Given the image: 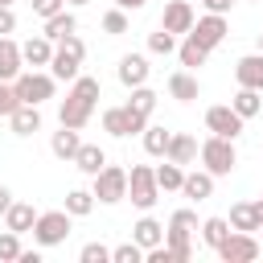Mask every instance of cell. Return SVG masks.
<instances>
[{"mask_svg":"<svg viewBox=\"0 0 263 263\" xmlns=\"http://www.w3.org/2000/svg\"><path fill=\"white\" fill-rule=\"evenodd\" d=\"M201 164H205V173H214V177H226V173L238 164L234 140H226V136H210V140L201 144Z\"/></svg>","mask_w":263,"mask_h":263,"instance_id":"obj_2","label":"cell"},{"mask_svg":"<svg viewBox=\"0 0 263 263\" xmlns=\"http://www.w3.org/2000/svg\"><path fill=\"white\" fill-rule=\"evenodd\" d=\"M140 136H144V152H148V156H164V148H168V136H173V132H168V127H152V123H148Z\"/></svg>","mask_w":263,"mask_h":263,"instance_id":"obj_30","label":"cell"},{"mask_svg":"<svg viewBox=\"0 0 263 263\" xmlns=\"http://www.w3.org/2000/svg\"><path fill=\"white\" fill-rule=\"evenodd\" d=\"M242 115L234 111V107H210L205 111V127L214 132V136H226V140H238L242 136Z\"/></svg>","mask_w":263,"mask_h":263,"instance_id":"obj_10","label":"cell"},{"mask_svg":"<svg viewBox=\"0 0 263 263\" xmlns=\"http://www.w3.org/2000/svg\"><path fill=\"white\" fill-rule=\"evenodd\" d=\"M25 70V58H21V45L12 37H0V82H12L16 74Z\"/></svg>","mask_w":263,"mask_h":263,"instance_id":"obj_15","label":"cell"},{"mask_svg":"<svg viewBox=\"0 0 263 263\" xmlns=\"http://www.w3.org/2000/svg\"><path fill=\"white\" fill-rule=\"evenodd\" d=\"M21 58H25V66H49V58H53V41L41 33V37H29L25 45H21Z\"/></svg>","mask_w":263,"mask_h":263,"instance_id":"obj_16","label":"cell"},{"mask_svg":"<svg viewBox=\"0 0 263 263\" xmlns=\"http://www.w3.org/2000/svg\"><path fill=\"white\" fill-rule=\"evenodd\" d=\"M127 197H132V205H140V210H152V205H156L160 185H156V173H152L148 164H136V168L127 173Z\"/></svg>","mask_w":263,"mask_h":263,"instance_id":"obj_6","label":"cell"},{"mask_svg":"<svg viewBox=\"0 0 263 263\" xmlns=\"http://www.w3.org/2000/svg\"><path fill=\"white\" fill-rule=\"evenodd\" d=\"M33 222H37V210H33L29 201H12V205L4 210V226H8V230H16V234L33 230Z\"/></svg>","mask_w":263,"mask_h":263,"instance_id":"obj_20","label":"cell"},{"mask_svg":"<svg viewBox=\"0 0 263 263\" xmlns=\"http://www.w3.org/2000/svg\"><path fill=\"white\" fill-rule=\"evenodd\" d=\"M148 74H152V66H148L144 53H123V58H119V82H123V86H144Z\"/></svg>","mask_w":263,"mask_h":263,"instance_id":"obj_12","label":"cell"},{"mask_svg":"<svg viewBox=\"0 0 263 263\" xmlns=\"http://www.w3.org/2000/svg\"><path fill=\"white\" fill-rule=\"evenodd\" d=\"M201 4H205V8H210V12H222V16H226V12H230V4H234V0H201Z\"/></svg>","mask_w":263,"mask_h":263,"instance_id":"obj_43","label":"cell"},{"mask_svg":"<svg viewBox=\"0 0 263 263\" xmlns=\"http://www.w3.org/2000/svg\"><path fill=\"white\" fill-rule=\"evenodd\" d=\"M156 173V185L164 189V193H173V189H181V181H185V168L181 164H173V160H164L160 168H152Z\"/></svg>","mask_w":263,"mask_h":263,"instance_id":"obj_31","label":"cell"},{"mask_svg":"<svg viewBox=\"0 0 263 263\" xmlns=\"http://www.w3.org/2000/svg\"><path fill=\"white\" fill-rule=\"evenodd\" d=\"M164 247L173 251V263H185L193 255V242H189V230H164Z\"/></svg>","mask_w":263,"mask_h":263,"instance_id":"obj_28","label":"cell"},{"mask_svg":"<svg viewBox=\"0 0 263 263\" xmlns=\"http://www.w3.org/2000/svg\"><path fill=\"white\" fill-rule=\"evenodd\" d=\"M70 33H78V21H74V12H53V16H45V37L49 41H62V37H70Z\"/></svg>","mask_w":263,"mask_h":263,"instance_id":"obj_23","label":"cell"},{"mask_svg":"<svg viewBox=\"0 0 263 263\" xmlns=\"http://www.w3.org/2000/svg\"><path fill=\"white\" fill-rule=\"evenodd\" d=\"M181 193L185 197H193V201H205L210 193H214V173H185V181H181Z\"/></svg>","mask_w":263,"mask_h":263,"instance_id":"obj_21","label":"cell"},{"mask_svg":"<svg viewBox=\"0 0 263 263\" xmlns=\"http://www.w3.org/2000/svg\"><path fill=\"white\" fill-rule=\"evenodd\" d=\"M193 21H197V16H193V4H189V0H168V4H164V16H160V29H168V33L177 37V33H189Z\"/></svg>","mask_w":263,"mask_h":263,"instance_id":"obj_11","label":"cell"},{"mask_svg":"<svg viewBox=\"0 0 263 263\" xmlns=\"http://www.w3.org/2000/svg\"><path fill=\"white\" fill-rule=\"evenodd\" d=\"M70 4H86V0H70Z\"/></svg>","mask_w":263,"mask_h":263,"instance_id":"obj_49","label":"cell"},{"mask_svg":"<svg viewBox=\"0 0 263 263\" xmlns=\"http://www.w3.org/2000/svg\"><path fill=\"white\" fill-rule=\"evenodd\" d=\"M49 148H53V156H58V160H74V152L82 148V140H78V127H62V132H53Z\"/></svg>","mask_w":263,"mask_h":263,"instance_id":"obj_22","label":"cell"},{"mask_svg":"<svg viewBox=\"0 0 263 263\" xmlns=\"http://www.w3.org/2000/svg\"><path fill=\"white\" fill-rule=\"evenodd\" d=\"M177 53H181V66H189V70L205 66V58H210V49H205V45H197L189 33H185V41H181V49H177Z\"/></svg>","mask_w":263,"mask_h":263,"instance_id":"obj_29","label":"cell"},{"mask_svg":"<svg viewBox=\"0 0 263 263\" xmlns=\"http://www.w3.org/2000/svg\"><path fill=\"white\" fill-rule=\"evenodd\" d=\"M8 205H12V189H8V185H0V214H4Z\"/></svg>","mask_w":263,"mask_h":263,"instance_id":"obj_45","label":"cell"},{"mask_svg":"<svg viewBox=\"0 0 263 263\" xmlns=\"http://www.w3.org/2000/svg\"><path fill=\"white\" fill-rule=\"evenodd\" d=\"M21 251H25V247H21V234H16V230H4V234H0V259H4V263H8V259H21Z\"/></svg>","mask_w":263,"mask_h":263,"instance_id":"obj_36","label":"cell"},{"mask_svg":"<svg viewBox=\"0 0 263 263\" xmlns=\"http://www.w3.org/2000/svg\"><path fill=\"white\" fill-rule=\"evenodd\" d=\"M90 210H95V193L90 189H70L66 193V214L70 218H86Z\"/></svg>","mask_w":263,"mask_h":263,"instance_id":"obj_27","label":"cell"},{"mask_svg":"<svg viewBox=\"0 0 263 263\" xmlns=\"http://www.w3.org/2000/svg\"><path fill=\"white\" fill-rule=\"evenodd\" d=\"M148 0H115V8H123V12H136V8H144Z\"/></svg>","mask_w":263,"mask_h":263,"instance_id":"obj_44","label":"cell"},{"mask_svg":"<svg viewBox=\"0 0 263 263\" xmlns=\"http://www.w3.org/2000/svg\"><path fill=\"white\" fill-rule=\"evenodd\" d=\"M193 156H197V140L193 136H185V132H173L168 136V148H164V160H173V164H193Z\"/></svg>","mask_w":263,"mask_h":263,"instance_id":"obj_14","label":"cell"},{"mask_svg":"<svg viewBox=\"0 0 263 263\" xmlns=\"http://www.w3.org/2000/svg\"><path fill=\"white\" fill-rule=\"evenodd\" d=\"M12 86H16V99H21V103H33V107H41L45 99H53V74L21 70V74L12 78Z\"/></svg>","mask_w":263,"mask_h":263,"instance_id":"obj_5","label":"cell"},{"mask_svg":"<svg viewBox=\"0 0 263 263\" xmlns=\"http://www.w3.org/2000/svg\"><path fill=\"white\" fill-rule=\"evenodd\" d=\"M234 78L238 86H251V90H263V53H247L234 62Z\"/></svg>","mask_w":263,"mask_h":263,"instance_id":"obj_13","label":"cell"},{"mask_svg":"<svg viewBox=\"0 0 263 263\" xmlns=\"http://www.w3.org/2000/svg\"><path fill=\"white\" fill-rule=\"evenodd\" d=\"M95 103H99V78H74V86H70V95L62 99V107H58V119H62V127H86L90 123V115H95Z\"/></svg>","mask_w":263,"mask_h":263,"instance_id":"obj_1","label":"cell"},{"mask_svg":"<svg viewBox=\"0 0 263 263\" xmlns=\"http://www.w3.org/2000/svg\"><path fill=\"white\" fill-rule=\"evenodd\" d=\"M226 33H230V25H226V16H222V12H210V16L193 21V29H189V37H193L197 45H205V49L222 45V41H226Z\"/></svg>","mask_w":263,"mask_h":263,"instance_id":"obj_9","label":"cell"},{"mask_svg":"<svg viewBox=\"0 0 263 263\" xmlns=\"http://www.w3.org/2000/svg\"><path fill=\"white\" fill-rule=\"evenodd\" d=\"M255 210H259V218H263V197H259V201H255Z\"/></svg>","mask_w":263,"mask_h":263,"instance_id":"obj_47","label":"cell"},{"mask_svg":"<svg viewBox=\"0 0 263 263\" xmlns=\"http://www.w3.org/2000/svg\"><path fill=\"white\" fill-rule=\"evenodd\" d=\"M263 90H251V86H238V95L230 99V107L242 115V119H251V115H259L263 111V99H259Z\"/></svg>","mask_w":263,"mask_h":263,"instance_id":"obj_26","label":"cell"},{"mask_svg":"<svg viewBox=\"0 0 263 263\" xmlns=\"http://www.w3.org/2000/svg\"><path fill=\"white\" fill-rule=\"evenodd\" d=\"M168 230H189V234H193V230H197V214H193V210H177V214L168 218Z\"/></svg>","mask_w":263,"mask_h":263,"instance_id":"obj_39","label":"cell"},{"mask_svg":"<svg viewBox=\"0 0 263 263\" xmlns=\"http://www.w3.org/2000/svg\"><path fill=\"white\" fill-rule=\"evenodd\" d=\"M103 29H107L111 37H119V33H127V12H123V8H111V12L103 16Z\"/></svg>","mask_w":263,"mask_h":263,"instance_id":"obj_38","label":"cell"},{"mask_svg":"<svg viewBox=\"0 0 263 263\" xmlns=\"http://www.w3.org/2000/svg\"><path fill=\"white\" fill-rule=\"evenodd\" d=\"M8 123H12L16 136H33V132H41V111L33 103H16V111L8 115Z\"/></svg>","mask_w":263,"mask_h":263,"instance_id":"obj_17","label":"cell"},{"mask_svg":"<svg viewBox=\"0 0 263 263\" xmlns=\"http://www.w3.org/2000/svg\"><path fill=\"white\" fill-rule=\"evenodd\" d=\"M103 127H107L111 136H140V132L148 127V119L136 115V111L123 103V107H107V111H103Z\"/></svg>","mask_w":263,"mask_h":263,"instance_id":"obj_8","label":"cell"},{"mask_svg":"<svg viewBox=\"0 0 263 263\" xmlns=\"http://www.w3.org/2000/svg\"><path fill=\"white\" fill-rule=\"evenodd\" d=\"M144 259V247L132 238V242H123V247H115L111 251V263H140Z\"/></svg>","mask_w":263,"mask_h":263,"instance_id":"obj_35","label":"cell"},{"mask_svg":"<svg viewBox=\"0 0 263 263\" xmlns=\"http://www.w3.org/2000/svg\"><path fill=\"white\" fill-rule=\"evenodd\" d=\"M259 53H263V33H259Z\"/></svg>","mask_w":263,"mask_h":263,"instance_id":"obj_48","label":"cell"},{"mask_svg":"<svg viewBox=\"0 0 263 263\" xmlns=\"http://www.w3.org/2000/svg\"><path fill=\"white\" fill-rule=\"evenodd\" d=\"M127 107L136 111V115H152V107H156V90H148V86H132V99H127Z\"/></svg>","mask_w":263,"mask_h":263,"instance_id":"obj_33","label":"cell"},{"mask_svg":"<svg viewBox=\"0 0 263 263\" xmlns=\"http://www.w3.org/2000/svg\"><path fill=\"white\" fill-rule=\"evenodd\" d=\"M0 4H12V0H0Z\"/></svg>","mask_w":263,"mask_h":263,"instance_id":"obj_50","label":"cell"},{"mask_svg":"<svg viewBox=\"0 0 263 263\" xmlns=\"http://www.w3.org/2000/svg\"><path fill=\"white\" fill-rule=\"evenodd\" d=\"M230 230H247V234H255L259 230V210H255V201H238V205H230Z\"/></svg>","mask_w":263,"mask_h":263,"instance_id":"obj_19","label":"cell"},{"mask_svg":"<svg viewBox=\"0 0 263 263\" xmlns=\"http://www.w3.org/2000/svg\"><path fill=\"white\" fill-rule=\"evenodd\" d=\"M259 234H263V222H259Z\"/></svg>","mask_w":263,"mask_h":263,"instance_id":"obj_51","label":"cell"},{"mask_svg":"<svg viewBox=\"0 0 263 263\" xmlns=\"http://www.w3.org/2000/svg\"><path fill=\"white\" fill-rule=\"evenodd\" d=\"M168 95H173V99H181V103H193V99L201 95V86H197V78H193V74L177 70V74L168 78Z\"/></svg>","mask_w":263,"mask_h":263,"instance_id":"obj_24","label":"cell"},{"mask_svg":"<svg viewBox=\"0 0 263 263\" xmlns=\"http://www.w3.org/2000/svg\"><path fill=\"white\" fill-rule=\"evenodd\" d=\"M66 8V0H33V12L45 21V16H53V12H62Z\"/></svg>","mask_w":263,"mask_h":263,"instance_id":"obj_41","label":"cell"},{"mask_svg":"<svg viewBox=\"0 0 263 263\" xmlns=\"http://www.w3.org/2000/svg\"><path fill=\"white\" fill-rule=\"evenodd\" d=\"M226 234H230V222H226V218H205V222H201V242H205V247L218 251Z\"/></svg>","mask_w":263,"mask_h":263,"instance_id":"obj_32","label":"cell"},{"mask_svg":"<svg viewBox=\"0 0 263 263\" xmlns=\"http://www.w3.org/2000/svg\"><path fill=\"white\" fill-rule=\"evenodd\" d=\"M95 201H103V205H115V201H123L127 197V173L119 168V164H103L99 173H95Z\"/></svg>","mask_w":263,"mask_h":263,"instance_id":"obj_3","label":"cell"},{"mask_svg":"<svg viewBox=\"0 0 263 263\" xmlns=\"http://www.w3.org/2000/svg\"><path fill=\"white\" fill-rule=\"evenodd\" d=\"M33 238H37V247H58V242H66V238H70V214H66V210H45V214H37Z\"/></svg>","mask_w":263,"mask_h":263,"instance_id":"obj_4","label":"cell"},{"mask_svg":"<svg viewBox=\"0 0 263 263\" xmlns=\"http://www.w3.org/2000/svg\"><path fill=\"white\" fill-rule=\"evenodd\" d=\"M16 29V12H12V4H0V37H8Z\"/></svg>","mask_w":263,"mask_h":263,"instance_id":"obj_42","label":"cell"},{"mask_svg":"<svg viewBox=\"0 0 263 263\" xmlns=\"http://www.w3.org/2000/svg\"><path fill=\"white\" fill-rule=\"evenodd\" d=\"M16 103H21V99H16V86H12V82H0V115H4V119L16 111Z\"/></svg>","mask_w":263,"mask_h":263,"instance_id":"obj_40","label":"cell"},{"mask_svg":"<svg viewBox=\"0 0 263 263\" xmlns=\"http://www.w3.org/2000/svg\"><path fill=\"white\" fill-rule=\"evenodd\" d=\"M21 263H41V251H21Z\"/></svg>","mask_w":263,"mask_h":263,"instance_id":"obj_46","label":"cell"},{"mask_svg":"<svg viewBox=\"0 0 263 263\" xmlns=\"http://www.w3.org/2000/svg\"><path fill=\"white\" fill-rule=\"evenodd\" d=\"M70 164H74L78 173H86V177H95V173H99V168L107 164V152H103L99 144H82V148L74 152V160H70Z\"/></svg>","mask_w":263,"mask_h":263,"instance_id":"obj_18","label":"cell"},{"mask_svg":"<svg viewBox=\"0 0 263 263\" xmlns=\"http://www.w3.org/2000/svg\"><path fill=\"white\" fill-rule=\"evenodd\" d=\"M259 251H263V242H259L255 234L230 230V234L222 238V247H218V259H222V263H251V259H259Z\"/></svg>","mask_w":263,"mask_h":263,"instance_id":"obj_7","label":"cell"},{"mask_svg":"<svg viewBox=\"0 0 263 263\" xmlns=\"http://www.w3.org/2000/svg\"><path fill=\"white\" fill-rule=\"evenodd\" d=\"M132 238L148 251V247H156V242H164V226L156 222V218H140L136 226H132Z\"/></svg>","mask_w":263,"mask_h":263,"instance_id":"obj_25","label":"cell"},{"mask_svg":"<svg viewBox=\"0 0 263 263\" xmlns=\"http://www.w3.org/2000/svg\"><path fill=\"white\" fill-rule=\"evenodd\" d=\"M78 259H82V263H111V247H103V242H86V247L78 251Z\"/></svg>","mask_w":263,"mask_h":263,"instance_id":"obj_37","label":"cell"},{"mask_svg":"<svg viewBox=\"0 0 263 263\" xmlns=\"http://www.w3.org/2000/svg\"><path fill=\"white\" fill-rule=\"evenodd\" d=\"M148 49H152V53H164V58H168V53L177 49V37H173L168 29H156V33H148Z\"/></svg>","mask_w":263,"mask_h":263,"instance_id":"obj_34","label":"cell"}]
</instances>
